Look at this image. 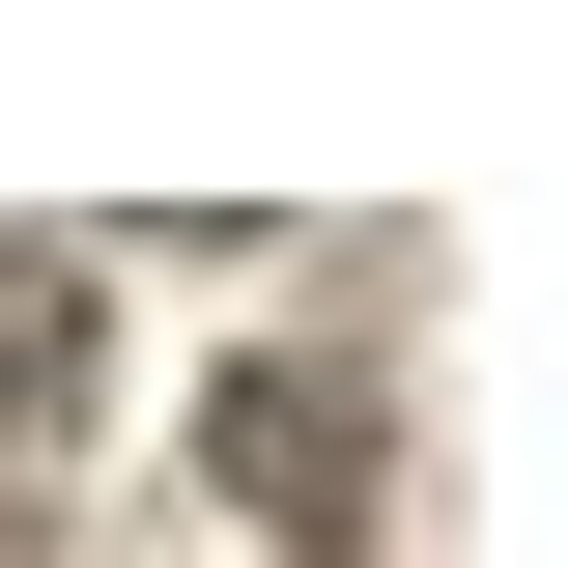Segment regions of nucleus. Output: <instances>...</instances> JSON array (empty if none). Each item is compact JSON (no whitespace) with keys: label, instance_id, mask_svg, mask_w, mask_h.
I'll use <instances>...</instances> for the list:
<instances>
[{"label":"nucleus","instance_id":"1","mask_svg":"<svg viewBox=\"0 0 568 568\" xmlns=\"http://www.w3.org/2000/svg\"><path fill=\"white\" fill-rule=\"evenodd\" d=\"M227 511H284V540L369 511V398H342V369H227Z\"/></svg>","mask_w":568,"mask_h":568},{"label":"nucleus","instance_id":"2","mask_svg":"<svg viewBox=\"0 0 568 568\" xmlns=\"http://www.w3.org/2000/svg\"><path fill=\"white\" fill-rule=\"evenodd\" d=\"M85 369H114L85 256H0V426H85Z\"/></svg>","mask_w":568,"mask_h":568}]
</instances>
